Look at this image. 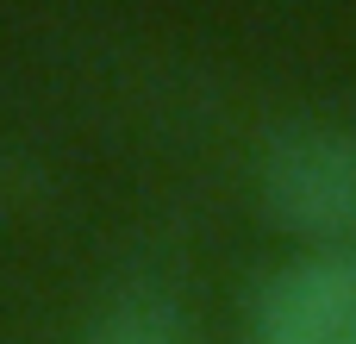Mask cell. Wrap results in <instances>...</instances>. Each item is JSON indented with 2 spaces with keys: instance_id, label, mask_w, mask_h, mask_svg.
Returning a JSON list of instances; mask_svg holds the SVG:
<instances>
[{
  "instance_id": "6da1fadb",
  "label": "cell",
  "mask_w": 356,
  "mask_h": 344,
  "mask_svg": "<svg viewBox=\"0 0 356 344\" xmlns=\"http://www.w3.org/2000/svg\"><path fill=\"white\" fill-rule=\"evenodd\" d=\"M263 207L307 251L356 257V125H288L257 163Z\"/></svg>"
},
{
  "instance_id": "7a4b0ae2",
  "label": "cell",
  "mask_w": 356,
  "mask_h": 344,
  "mask_svg": "<svg viewBox=\"0 0 356 344\" xmlns=\"http://www.w3.org/2000/svg\"><path fill=\"white\" fill-rule=\"evenodd\" d=\"M250 344H356V257L282 263L250 301Z\"/></svg>"
},
{
  "instance_id": "3957f363",
  "label": "cell",
  "mask_w": 356,
  "mask_h": 344,
  "mask_svg": "<svg viewBox=\"0 0 356 344\" xmlns=\"http://www.w3.org/2000/svg\"><path fill=\"white\" fill-rule=\"evenodd\" d=\"M81 344H188V326H181L169 295L131 288V295H119V301H106L94 313Z\"/></svg>"
}]
</instances>
